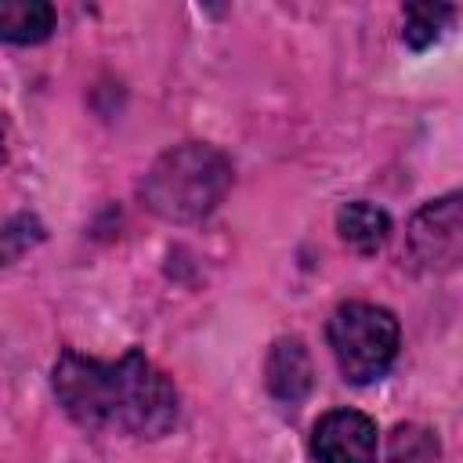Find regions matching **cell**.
<instances>
[{
	"label": "cell",
	"instance_id": "9c48e42d",
	"mask_svg": "<svg viewBox=\"0 0 463 463\" xmlns=\"http://www.w3.org/2000/svg\"><path fill=\"white\" fill-rule=\"evenodd\" d=\"M441 449L434 430L420 427V423H402L391 430L387 441V463H438Z\"/></svg>",
	"mask_w": 463,
	"mask_h": 463
},
{
	"label": "cell",
	"instance_id": "ba28073f",
	"mask_svg": "<svg viewBox=\"0 0 463 463\" xmlns=\"http://www.w3.org/2000/svg\"><path fill=\"white\" fill-rule=\"evenodd\" d=\"M54 29V7L47 0H0V40L40 43Z\"/></svg>",
	"mask_w": 463,
	"mask_h": 463
},
{
	"label": "cell",
	"instance_id": "5b68a950",
	"mask_svg": "<svg viewBox=\"0 0 463 463\" xmlns=\"http://www.w3.org/2000/svg\"><path fill=\"white\" fill-rule=\"evenodd\" d=\"M311 452L318 463H376V423L354 409H333L315 423Z\"/></svg>",
	"mask_w": 463,
	"mask_h": 463
},
{
	"label": "cell",
	"instance_id": "3957f363",
	"mask_svg": "<svg viewBox=\"0 0 463 463\" xmlns=\"http://www.w3.org/2000/svg\"><path fill=\"white\" fill-rule=\"evenodd\" d=\"M329 347L344 380L373 383L391 369L398 354V318L387 307L365 300L340 304L329 318Z\"/></svg>",
	"mask_w": 463,
	"mask_h": 463
},
{
	"label": "cell",
	"instance_id": "8992f818",
	"mask_svg": "<svg viewBox=\"0 0 463 463\" xmlns=\"http://www.w3.org/2000/svg\"><path fill=\"white\" fill-rule=\"evenodd\" d=\"M264 380H268V391L279 398V402H304L311 383H315V373H311V358H307V347L297 340V336H282L271 344L268 351V365H264Z\"/></svg>",
	"mask_w": 463,
	"mask_h": 463
},
{
	"label": "cell",
	"instance_id": "30bf717a",
	"mask_svg": "<svg viewBox=\"0 0 463 463\" xmlns=\"http://www.w3.org/2000/svg\"><path fill=\"white\" fill-rule=\"evenodd\" d=\"M449 18H452V7H445V4H409L405 7V43L412 51L430 47L441 36Z\"/></svg>",
	"mask_w": 463,
	"mask_h": 463
},
{
	"label": "cell",
	"instance_id": "7a4b0ae2",
	"mask_svg": "<svg viewBox=\"0 0 463 463\" xmlns=\"http://www.w3.org/2000/svg\"><path fill=\"white\" fill-rule=\"evenodd\" d=\"M232 184V163L210 145H177L163 152L141 181V199L163 221L206 217Z\"/></svg>",
	"mask_w": 463,
	"mask_h": 463
},
{
	"label": "cell",
	"instance_id": "52a82bcc",
	"mask_svg": "<svg viewBox=\"0 0 463 463\" xmlns=\"http://www.w3.org/2000/svg\"><path fill=\"white\" fill-rule=\"evenodd\" d=\"M336 232L354 253H376L391 235V217L373 203H344L336 213Z\"/></svg>",
	"mask_w": 463,
	"mask_h": 463
},
{
	"label": "cell",
	"instance_id": "277c9868",
	"mask_svg": "<svg viewBox=\"0 0 463 463\" xmlns=\"http://www.w3.org/2000/svg\"><path fill=\"white\" fill-rule=\"evenodd\" d=\"M463 250V213L459 195L427 203L409 224V253L423 271H452Z\"/></svg>",
	"mask_w": 463,
	"mask_h": 463
},
{
	"label": "cell",
	"instance_id": "8fae6325",
	"mask_svg": "<svg viewBox=\"0 0 463 463\" xmlns=\"http://www.w3.org/2000/svg\"><path fill=\"white\" fill-rule=\"evenodd\" d=\"M0 159H4V134H0Z\"/></svg>",
	"mask_w": 463,
	"mask_h": 463
},
{
	"label": "cell",
	"instance_id": "6da1fadb",
	"mask_svg": "<svg viewBox=\"0 0 463 463\" xmlns=\"http://www.w3.org/2000/svg\"><path fill=\"white\" fill-rule=\"evenodd\" d=\"M54 394L87 430L163 438L177 420L174 383L141 351H127L116 362L65 351L54 365Z\"/></svg>",
	"mask_w": 463,
	"mask_h": 463
}]
</instances>
